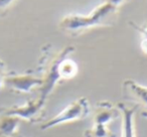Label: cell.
Here are the masks:
<instances>
[{"label":"cell","instance_id":"6da1fadb","mask_svg":"<svg viewBox=\"0 0 147 137\" xmlns=\"http://www.w3.org/2000/svg\"><path fill=\"white\" fill-rule=\"evenodd\" d=\"M91 106L87 98H80L78 100L71 102L67 105L63 111L57 114L49 120L45 121L41 125V130H47V129L53 128L59 125L65 124V123L74 122V121L85 119L90 115Z\"/></svg>","mask_w":147,"mask_h":137},{"label":"cell","instance_id":"7a4b0ae2","mask_svg":"<svg viewBox=\"0 0 147 137\" xmlns=\"http://www.w3.org/2000/svg\"><path fill=\"white\" fill-rule=\"evenodd\" d=\"M45 101L38 97L37 99L27 101L25 104L20 106H12L9 108H2L0 110L1 114L15 116L28 122H38L41 120Z\"/></svg>","mask_w":147,"mask_h":137},{"label":"cell","instance_id":"3957f363","mask_svg":"<svg viewBox=\"0 0 147 137\" xmlns=\"http://www.w3.org/2000/svg\"><path fill=\"white\" fill-rule=\"evenodd\" d=\"M120 116V112L117 109L116 105L110 102L103 101L97 104L93 112V125H106Z\"/></svg>","mask_w":147,"mask_h":137},{"label":"cell","instance_id":"277c9868","mask_svg":"<svg viewBox=\"0 0 147 137\" xmlns=\"http://www.w3.org/2000/svg\"><path fill=\"white\" fill-rule=\"evenodd\" d=\"M116 107L120 112V116L122 117V136L121 137H136L134 117L138 109V104L129 106L124 103H118Z\"/></svg>","mask_w":147,"mask_h":137},{"label":"cell","instance_id":"5b68a950","mask_svg":"<svg viewBox=\"0 0 147 137\" xmlns=\"http://www.w3.org/2000/svg\"><path fill=\"white\" fill-rule=\"evenodd\" d=\"M42 80L28 75L20 76H7L5 79V85L10 87L12 90L21 93H29L31 89L36 86H41Z\"/></svg>","mask_w":147,"mask_h":137},{"label":"cell","instance_id":"8992f818","mask_svg":"<svg viewBox=\"0 0 147 137\" xmlns=\"http://www.w3.org/2000/svg\"><path fill=\"white\" fill-rule=\"evenodd\" d=\"M20 119L15 116L1 114L0 115V136L12 137L19 135L18 129Z\"/></svg>","mask_w":147,"mask_h":137},{"label":"cell","instance_id":"52a82bcc","mask_svg":"<svg viewBox=\"0 0 147 137\" xmlns=\"http://www.w3.org/2000/svg\"><path fill=\"white\" fill-rule=\"evenodd\" d=\"M125 89L127 92L136 100H138L140 103H142L145 107H147V87L141 86L137 84L134 81H126L124 83Z\"/></svg>","mask_w":147,"mask_h":137},{"label":"cell","instance_id":"ba28073f","mask_svg":"<svg viewBox=\"0 0 147 137\" xmlns=\"http://www.w3.org/2000/svg\"><path fill=\"white\" fill-rule=\"evenodd\" d=\"M59 78H71L77 73V65L71 59H61L57 67Z\"/></svg>","mask_w":147,"mask_h":137},{"label":"cell","instance_id":"9c48e42d","mask_svg":"<svg viewBox=\"0 0 147 137\" xmlns=\"http://www.w3.org/2000/svg\"><path fill=\"white\" fill-rule=\"evenodd\" d=\"M85 137H115V134L106 125H93L85 132Z\"/></svg>","mask_w":147,"mask_h":137},{"label":"cell","instance_id":"30bf717a","mask_svg":"<svg viewBox=\"0 0 147 137\" xmlns=\"http://www.w3.org/2000/svg\"><path fill=\"white\" fill-rule=\"evenodd\" d=\"M6 65L0 59V90L5 86V79H6Z\"/></svg>","mask_w":147,"mask_h":137},{"label":"cell","instance_id":"8fae6325","mask_svg":"<svg viewBox=\"0 0 147 137\" xmlns=\"http://www.w3.org/2000/svg\"><path fill=\"white\" fill-rule=\"evenodd\" d=\"M11 1L12 0H0V13L5 11L7 6L11 3Z\"/></svg>","mask_w":147,"mask_h":137},{"label":"cell","instance_id":"7c38bea8","mask_svg":"<svg viewBox=\"0 0 147 137\" xmlns=\"http://www.w3.org/2000/svg\"><path fill=\"white\" fill-rule=\"evenodd\" d=\"M142 49H144L145 53H147V36H146V38L142 41Z\"/></svg>","mask_w":147,"mask_h":137},{"label":"cell","instance_id":"4fadbf2b","mask_svg":"<svg viewBox=\"0 0 147 137\" xmlns=\"http://www.w3.org/2000/svg\"><path fill=\"white\" fill-rule=\"evenodd\" d=\"M141 116L144 117V118H147V109H144V110L141 111Z\"/></svg>","mask_w":147,"mask_h":137},{"label":"cell","instance_id":"5bb4252c","mask_svg":"<svg viewBox=\"0 0 147 137\" xmlns=\"http://www.w3.org/2000/svg\"><path fill=\"white\" fill-rule=\"evenodd\" d=\"M0 137H4V136H0ZM12 137H20V135H17V136H12Z\"/></svg>","mask_w":147,"mask_h":137}]
</instances>
